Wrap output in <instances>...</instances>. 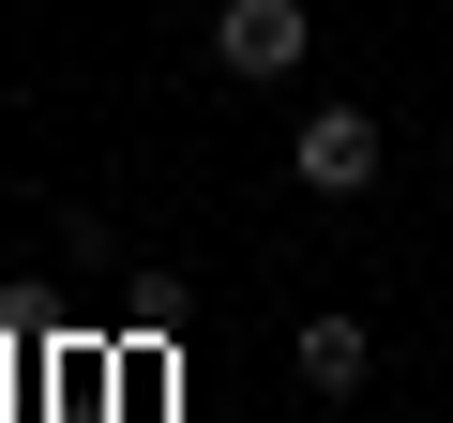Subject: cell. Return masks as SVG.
<instances>
[{"label": "cell", "instance_id": "cell-1", "mask_svg": "<svg viewBox=\"0 0 453 423\" xmlns=\"http://www.w3.org/2000/svg\"><path fill=\"white\" fill-rule=\"evenodd\" d=\"M196 46H211V76H303L318 16H303V0H211V16H196Z\"/></svg>", "mask_w": 453, "mask_h": 423}, {"label": "cell", "instance_id": "cell-2", "mask_svg": "<svg viewBox=\"0 0 453 423\" xmlns=\"http://www.w3.org/2000/svg\"><path fill=\"white\" fill-rule=\"evenodd\" d=\"M378 166H393V136H378L363 106H303V121H288V181H303V196H363Z\"/></svg>", "mask_w": 453, "mask_h": 423}, {"label": "cell", "instance_id": "cell-3", "mask_svg": "<svg viewBox=\"0 0 453 423\" xmlns=\"http://www.w3.org/2000/svg\"><path fill=\"white\" fill-rule=\"evenodd\" d=\"M288 363H303V393H318V408H348V393H363V318H348V303H318Z\"/></svg>", "mask_w": 453, "mask_h": 423}]
</instances>
